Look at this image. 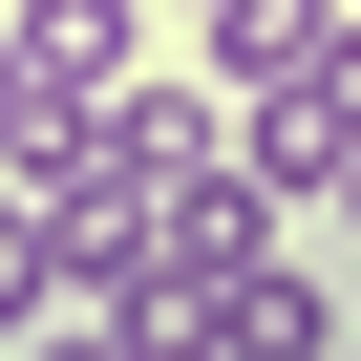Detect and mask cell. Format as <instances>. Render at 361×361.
<instances>
[{
    "instance_id": "cell-2",
    "label": "cell",
    "mask_w": 361,
    "mask_h": 361,
    "mask_svg": "<svg viewBox=\"0 0 361 361\" xmlns=\"http://www.w3.org/2000/svg\"><path fill=\"white\" fill-rule=\"evenodd\" d=\"M149 22H170V0H22V64H43V106H106V85L149 64Z\"/></svg>"
},
{
    "instance_id": "cell-5",
    "label": "cell",
    "mask_w": 361,
    "mask_h": 361,
    "mask_svg": "<svg viewBox=\"0 0 361 361\" xmlns=\"http://www.w3.org/2000/svg\"><path fill=\"white\" fill-rule=\"evenodd\" d=\"M43 128H64V106H43V64H22V0H0V170H43Z\"/></svg>"
},
{
    "instance_id": "cell-3",
    "label": "cell",
    "mask_w": 361,
    "mask_h": 361,
    "mask_svg": "<svg viewBox=\"0 0 361 361\" xmlns=\"http://www.w3.org/2000/svg\"><path fill=\"white\" fill-rule=\"evenodd\" d=\"M234 361H340V298H319L298 255H255V276H234Z\"/></svg>"
},
{
    "instance_id": "cell-6",
    "label": "cell",
    "mask_w": 361,
    "mask_h": 361,
    "mask_svg": "<svg viewBox=\"0 0 361 361\" xmlns=\"http://www.w3.org/2000/svg\"><path fill=\"white\" fill-rule=\"evenodd\" d=\"M340 234H361V170H340Z\"/></svg>"
},
{
    "instance_id": "cell-4",
    "label": "cell",
    "mask_w": 361,
    "mask_h": 361,
    "mask_svg": "<svg viewBox=\"0 0 361 361\" xmlns=\"http://www.w3.org/2000/svg\"><path fill=\"white\" fill-rule=\"evenodd\" d=\"M85 276H64V234H43V192H0V340H43Z\"/></svg>"
},
{
    "instance_id": "cell-7",
    "label": "cell",
    "mask_w": 361,
    "mask_h": 361,
    "mask_svg": "<svg viewBox=\"0 0 361 361\" xmlns=\"http://www.w3.org/2000/svg\"><path fill=\"white\" fill-rule=\"evenodd\" d=\"M340 22H361V0H340Z\"/></svg>"
},
{
    "instance_id": "cell-1",
    "label": "cell",
    "mask_w": 361,
    "mask_h": 361,
    "mask_svg": "<svg viewBox=\"0 0 361 361\" xmlns=\"http://www.w3.org/2000/svg\"><path fill=\"white\" fill-rule=\"evenodd\" d=\"M234 170L276 213H340V170H361V22L298 64V85H234Z\"/></svg>"
},
{
    "instance_id": "cell-8",
    "label": "cell",
    "mask_w": 361,
    "mask_h": 361,
    "mask_svg": "<svg viewBox=\"0 0 361 361\" xmlns=\"http://www.w3.org/2000/svg\"><path fill=\"white\" fill-rule=\"evenodd\" d=\"M0 361H22V340H0Z\"/></svg>"
}]
</instances>
